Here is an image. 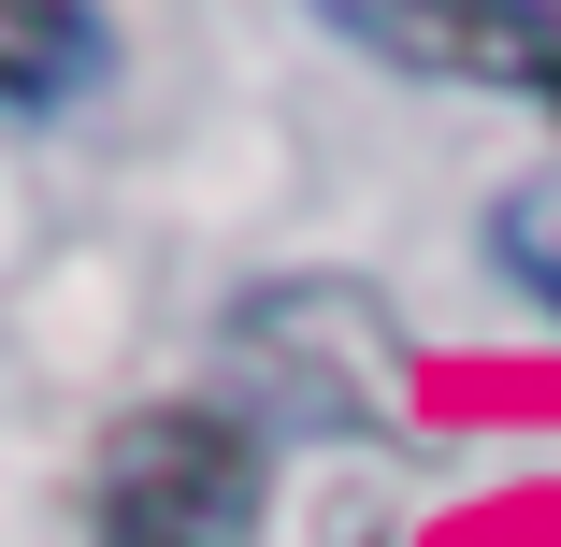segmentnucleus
Listing matches in <instances>:
<instances>
[{
    "label": "nucleus",
    "instance_id": "3",
    "mask_svg": "<svg viewBox=\"0 0 561 547\" xmlns=\"http://www.w3.org/2000/svg\"><path fill=\"white\" fill-rule=\"evenodd\" d=\"M360 58H403V72H476V87H518L561 116V15H533V0H476V15H389V0H346Z\"/></svg>",
    "mask_w": 561,
    "mask_h": 547
},
{
    "label": "nucleus",
    "instance_id": "4",
    "mask_svg": "<svg viewBox=\"0 0 561 547\" xmlns=\"http://www.w3.org/2000/svg\"><path fill=\"white\" fill-rule=\"evenodd\" d=\"M116 72V30L101 15H58V0H15L0 15V87H15V116H58L72 87Z\"/></svg>",
    "mask_w": 561,
    "mask_h": 547
},
{
    "label": "nucleus",
    "instance_id": "1",
    "mask_svg": "<svg viewBox=\"0 0 561 547\" xmlns=\"http://www.w3.org/2000/svg\"><path fill=\"white\" fill-rule=\"evenodd\" d=\"M260 418L245 403H145L87 461V533L101 547H245L260 533Z\"/></svg>",
    "mask_w": 561,
    "mask_h": 547
},
{
    "label": "nucleus",
    "instance_id": "2",
    "mask_svg": "<svg viewBox=\"0 0 561 547\" xmlns=\"http://www.w3.org/2000/svg\"><path fill=\"white\" fill-rule=\"evenodd\" d=\"M231 403L274 432H389L403 418V346H389V303L375 288H260L231 317Z\"/></svg>",
    "mask_w": 561,
    "mask_h": 547
},
{
    "label": "nucleus",
    "instance_id": "5",
    "mask_svg": "<svg viewBox=\"0 0 561 547\" xmlns=\"http://www.w3.org/2000/svg\"><path fill=\"white\" fill-rule=\"evenodd\" d=\"M504 274L561 317V187H533V202H504Z\"/></svg>",
    "mask_w": 561,
    "mask_h": 547
}]
</instances>
